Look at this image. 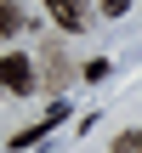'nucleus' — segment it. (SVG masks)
I'll list each match as a JSON object with an SVG mask.
<instances>
[{
	"label": "nucleus",
	"mask_w": 142,
	"mask_h": 153,
	"mask_svg": "<svg viewBox=\"0 0 142 153\" xmlns=\"http://www.w3.org/2000/svg\"><path fill=\"white\" fill-rule=\"evenodd\" d=\"M0 79H6L11 97H28V91H34V68H28V57H17V51L0 57Z\"/></svg>",
	"instance_id": "1"
},
{
	"label": "nucleus",
	"mask_w": 142,
	"mask_h": 153,
	"mask_svg": "<svg viewBox=\"0 0 142 153\" xmlns=\"http://www.w3.org/2000/svg\"><path fill=\"white\" fill-rule=\"evenodd\" d=\"M46 11H51V17H57V28H68V34L91 28V11H85V0H46Z\"/></svg>",
	"instance_id": "2"
},
{
	"label": "nucleus",
	"mask_w": 142,
	"mask_h": 153,
	"mask_svg": "<svg viewBox=\"0 0 142 153\" xmlns=\"http://www.w3.org/2000/svg\"><path fill=\"white\" fill-rule=\"evenodd\" d=\"M63 119H68V108L57 102V108H51V114H46L40 125H28V131H17V136H11L6 148H11V153H23V148H34V142H46V131H51V125H63Z\"/></svg>",
	"instance_id": "3"
},
{
	"label": "nucleus",
	"mask_w": 142,
	"mask_h": 153,
	"mask_svg": "<svg viewBox=\"0 0 142 153\" xmlns=\"http://www.w3.org/2000/svg\"><path fill=\"white\" fill-rule=\"evenodd\" d=\"M40 62H46V85H51V91H63V85L74 79V62H68V57H63L57 45H51V51H46Z\"/></svg>",
	"instance_id": "4"
},
{
	"label": "nucleus",
	"mask_w": 142,
	"mask_h": 153,
	"mask_svg": "<svg viewBox=\"0 0 142 153\" xmlns=\"http://www.w3.org/2000/svg\"><path fill=\"white\" fill-rule=\"evenodd\" d=\"M23 23H28V17H23V6H17V0H0V34H17Z\"/></svg>",
	"instance_id": "5"
},
{
	"label": "nucleus",
	"mask_w": 142,
	"mask_h": 153,
	"mask_svg": "<svg viewBox=\"0 0 142 153\" xmlns=\"http://www.w3.org/2000/svg\"><path fill=\"white\" fill-rule=\"evenodd\" d=\"M114 153H142V131H120L114 136Z\"/></svg>",
	"instance_id": "6"
},
{
	"label": "nucleus",
	"mask_w": 142,
	"mask_h": 153,
	"mask_svg": "<svg viewBox=\"0 0 142 153\" xmlns=\"http://www.w3.org/2000/svg\"><path fill=\"white\" fill-rule=\"evenodd\" d=\"M125 6L131 0H102V17H125Z\"/></svg>",
	"instance_id": "7"
}]
</instances>
